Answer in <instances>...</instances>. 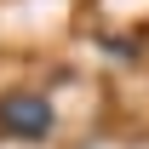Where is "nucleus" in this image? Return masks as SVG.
<instances>
[{
    "label": "nucleus",
    "mask_w": 149,
    "mask_h": 149,
    "mask_svg": "<svg viewBox=\"0 0 149 149\" xmlns=\"http://www.w3.org/2000/svg\"><path fill=\"white\" fill-rule=\"evenodd\" d=\"M103 46H109V52H115V57H138V52H143V46H132V40H126V35H109V40H103Z\"/></svg>",
    "instance_id": "nucleus-2"
},
{
    "label": "nucleus",
    "mask_w": 149,
    "mask_h": 149,
    "mask_svg": "<svg viewBox=\"0 0 149 149\" xmlns=\"http://www.w3.org/2000/svg\"><path fill=\"white\" fill-rule=\"evenodd\" d=\"M57 132V109L52 97L35 86H12L0 92V138H17V143H46Z\"/></svg>",
    "instance_id": "nucleus-1"
}]
</instances>
